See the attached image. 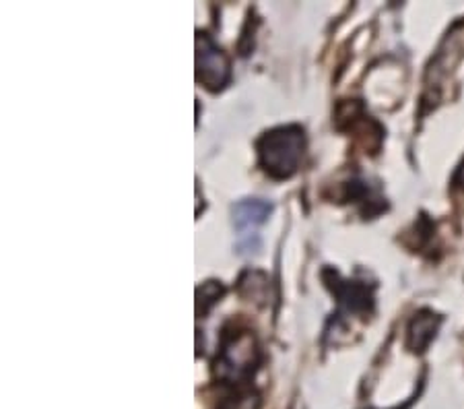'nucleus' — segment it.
I'll return each instance as SVG.
<instances>
[{"mask_svg": "<svg viewBox=\"0 0 464 409\" xmlns=\"http://www.w3.org/2000/svg\"><path fill=\"white\" fill-rule=\"evenodd\" d=\"M271 203L262 199H244L234 205V226L239 236H246L256 229L260 223H265L271 215Z\"/></svg>", "mask_w": 464, "mask_h": 409, "instance_id": "20e7f679", "label": "nucleus"}, {"mask_svg": "<svg viewBox=\"0 0 464 409\" xmlns=\"http://www.w3.org/2000/svg\"><path fill=\"white\" fill-rule=\"evenodd\" d=\"M260 166L268 176L289 178L302 163L305 137L299 126H279L258 141Z\"/></svg>", "mask_w": 464, "mask_h": 409, "instance_id": "f257e3e1", "label": "nucleus"}, {"mask_svg": "<svg viewBox=\"0 0 464 409\" xmlns=\"http://www.w3.org/2000/svg\"><path fill=\"white\" fill-rule=\"evenodd\" d=\"M436 331V325H433V318L431 316H417L413 326H411V344H413V347H423L428 341L433 337V333Z\"/></svg>", "mask_w": 464, "mask_h": 409, "instance_id": "39448f33", "label": "nucleus"}, {"mask_svg": "<svg viewBox=\"0 0 464 409\" xmlns=\"http://www.w3.org/2000/svg\"><path fill=\"white\" fill-rule=\"evenodd\" d=\"M254 364H256V346L254 337L248 333L234 335L221 349L219 362H217V375L229 381L252 375Z\"/></svg>", "mask_w": 464, "mask_h": 409, "instance_id": "f03ea898", "label": "nucleus"}, {"mask_svg": "<svg viewBox=\"0 0 464 409\" xmlns=\"http://www.w3.org/2000/svg\"><path fill=\"white\" fill-rule=\"evenodd\" d=\"M197 79L211 92H219L229 81V61L207 34H197Z\"/></svg>", "mask_w": 464, "mask_h": 409, "instance_id": "7ed1b4c3", "label": "nucleus"}]
</instances>
